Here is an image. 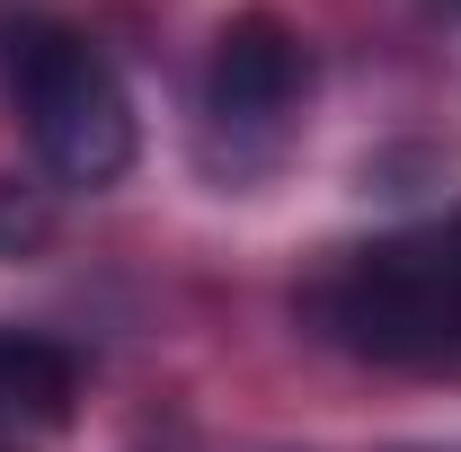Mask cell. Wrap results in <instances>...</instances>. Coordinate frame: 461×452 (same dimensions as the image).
Returning a JSON list of instances; mask_svg holds the SVG:
<instances>
[{"label":"cell","mask_w":461,"mask_h":452,"mask_svg":"<svg viewBox=\"0 0 461 452\" xmlns=\"http://www.w3.org/2000/svg\"><path fill=\"white\" fill-rule=\"evenodd\" d=\"M0 71H9V98H18V124L36 142V160L62 177V186H115L133 169V98L115 80V62L62 27V18H18L0 36Z\"/></svg>","instance_id":"2"},{"label":"cell","mask_w":461,"mask_h":452,"mask_svg":"<svg viewBox=\"0 0 461 452\" xmlns=\"http://www.w3.org/2000/svg\"><path fill=\"white\" fill-rule=\"evenodd\" d=\"M453 258H461V222H453Z\"/></svg>","instance_id":"5"},{"label":"cell","mask_w":461,"mask_h":452,"mask_svg":"<svg viewBox=\"0 0 461 452\" xmlns=\"http://www.w3.org/2000/svg\"><path fill=\"white\" fill-rule=\"evenodd\" d=\"M302 98H311V45L276 9H240L213 45V71H204V115L230 142H285Z\"/></svg>","instance_id":"3"},{"label":"cell","mask_w":461,"mask_h":452,"mask_svg":"<svg viewBox=\"0 0 461 452\" xmlns=\"http://www.w3.org/2000/svg\"><path fill=\"white\" fill-rule=\"evenodd\" d=\"M453 9H461V0H453Z\"/></svg>","instance_id":"6"},{"label":"cell","mask_w":461,"mask_h":452,"mask_svg":"<svg viewBox=\"0 0 461 452\" xmlns=\"http://www.w3.org/2000/svg\"><path fill=\"white\" fill-rule=\"evenodd\" d=\"M80 417V364L54 338L0 329V452H54Z\"/></svg>","instance_id":"4"},{"label":"cell","mask_w":461,"mask_h":452,"mask_svg":"<svg viewBox=\"0 0 461 452\" xmlns=\"http://www.w3.org/2000/svg\"><path fill=\"white\" fill-rule=\"evenodd\" d=\"M320 338H338L364 364L400 373H461V258L453 231H400L373 249H346L302 293Z\"/></svg>","instance_id":"1"}]
</instances>
